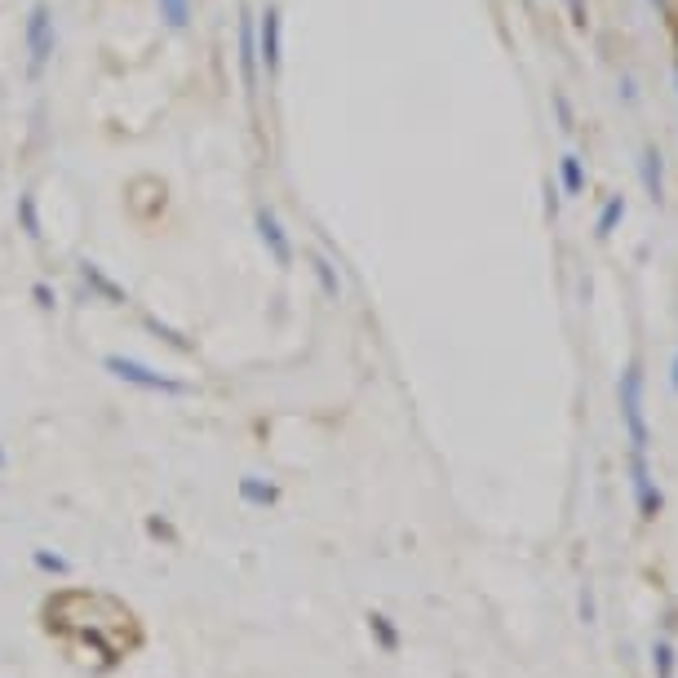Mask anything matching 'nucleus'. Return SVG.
Masks as SVG:
<instances>
[{
    "label": "nucleus",
    "mask_w": 678,
    "mask_h": 678,
    "mask_svg": "<svg viewBox=\"0 0 678 678\" xmlns=\"http://www.w3.org/2000/svg\"><path fill=\"white\" fill-rule=\"evenodd\" d=\"M616 404H621L630 452H647L652 448V430H647V408H643V364H630L621 373V382H616Z\"/></svg>",
    "instance_id": "2"
},
{
    "label": "nucleus",
    "mask_w": 678,
    "mask_h": 678,
    "mask_svg": "<svg viewBox=\"0 0 678 678\" xmlns=\"http://www.w3.org/2000/svg\"><path fill=\"white\" fill-rule=\"evenodd\" d=\"M80 280H85V289L89 293H98L102 302H111V306H129V293L120 289L116 280H111L107 271H102L98 262H89V258H80Z\"/></svg>",
    "instance_id": "9"
},
{
    "label": "nucleus",
    "mask_w": 678,
    "mask_h": 678,
    "mask_svg": "<svg viewBox=\"0 0 678 678\" xmlns=\"http://www.w3.org/2000/svg\"><path fill=\"white\" fill-rule=\"evenodd\" d=\"M639 178H643L647 200L661 209V204H665V156H661L656 147H643V151H639Z\"/></svg>",
    "instance_id": "8"
},
{
    "label": "nucleus",
    "mask_w": 678,
    "mask_h": 678,
    "mask_svg": "<svg viewBox=\"0 0 678 678\" xmlns=\"http://www.w3.org/2000/svg\"><path fill=\"white\" fill-rule=\"evenodd\" d=\"M23 49H27V80H40L58 49V27H54V5L49 0H32L23 23Z\"/></svg>",
    "instance_id": "1"
},
{
    "label": "nucleus",
    "mask_w": 678,
    "mask_h": 678,
    "mask_svg": "<svg viewBox=\"0 0 678 678\" xmlns=\"http://www.w3.org/2000/svg\"><path fill=\"white\" fill-rule=\"evenodd\" d=\"M630 488H634V506H639V519L652 523L661 515L665 497L652 479V466H647V452H630Z\"/></svg>",
    "instance_id": "6"
},
{
    "label": "nucleus",
    "mask_w": 678,
    "mask_h": 678,
    "mask_svg": "<svg viewBox=\"0 0 678 678\" xmlns=\"http://www.w3.org/2000/svg\"><path fill=\"white\" fill-rule=\"evenodd\" d=\"M546 213H550V222L559 218V187L554 182H546Z\"/></svg>",
    "instance_id": "23"
},
{
    "label": "nucleus",
    "mask_w": 678,
    "mask_h": 678,
    "mask_svg": "<svg viewBox=\"0 0 678 678\" xmlns=\"http://www.w3.org/2000/svg\"><path fill=\"white\" fill-rule=\"evenodd\" d=\"M14 213H18V226H23V235H27V240H32V244H40V235H45V222H40V204H36V195H32V191H23V195H18Z\"/></svg>",
    "instance_id": "11"
},
{
    "label": "nucleus",
    "mask_w": 678,
    "mask_h": 678,
    "mask_svg": "<svg viewBox=\"0 0 678 678\" xmlns=\"http://www.w3.org/2000/svg\"><path fill=\"white\" fill-rule=\"evenodd\" d=\"M674 76H678V63H674Z\"/></svg>",
    "instance_id": "25"
},
{
    "label": "nucleus",
    "mask_w": 678,
    "mask_h": 678,
    "mask_svg": "<svg viewBox=\"0 0 678 678\" xmlns=\"http://www.w3.org/2000/svg\"><path fill=\"white\" fill-rule=\"evenodd\" d=\"M240 497L253 501V506H271V501H275V488H271V484H258V479H240Z\"/></svg>",
    "instance_id": "18"
},
{
    "label": "nucleus",
    "mask_w": 678,
    "mask_h": 678,
    "mask_svg": "<svg viewBox=\"0 0 678 678\" xmlns=\"http://www.w3.org/2000/svg\"><path fill=\"white\" fill-rule=\"evenodd\" d=\"M306 262H311V275H315V284H320V293L328 297V302H342V275H337L333 258H328L324 249H311Z\"/></svg>",
    "instance_id": "10"
},
{
    "label": "nucleus",
    "mask_w": 678,
    "mask_h": 678,
    "mask_svg": "<svg viewBox=\"0 0 678 678\" xmlns=\"http://www.w3.org/2000/svg\"><path fill=\"white\" fill-rule=\"evenodd\" d=\"M568 5V23L577 27V32H585L590 27V0H563Z\"/></svg>",
    "instance_id": "19"
},
{
    "label": "nucleus",
    "mask_w": 678,
    "mask_h": 678,
    "mask_svg": "<svg viewBox=\"0 0 678 678\" xmlns=\"http://www.w3.org/2000/svg\"><path fill=\"white\" fill-rule=\"evenodd\" d=\"M594 616H599V608H594V590L585 585V590H581V621L594 625Z\"/></svg>",
    "instance_id": "20"
},
{
    "label": "nucleus",
    "mask_w": 678,
    "mask_h": 678,
    "mask_svg": "<svg viewBox=\"0 0 678 678\" xmlns=\"http://www.w3.org/2000/svg\"><path fill=\"white\" fill-rule=\"evenodd\" d=\"M102 368H107L111 377H120V382L138 386V390H151V395H191L187 382H178V377H164L156 368H147L142 359H129V355H107L102 359Z\"/></svg>",
    "instance_id": "3"
},
{
    "label": "nucleus",
    "mask_w": 678,
    "mask_h": 678,
    "mask_svg": "<svg viewBox=\"0 0 678 678\" xmlns=\"http://www.w3.org/2000/svg\"><path fill=\"white\" fill-rule=\"evenodd\" d=\"M674 647H670V639H656L652 643V670H656V678H674Z\"/></svg>",
    "instance_id": "15"
},
{
    "label": "nucleus",
    "mask_w": 678,
    "mask_h": 678,
    "mask_svg": "<svg viewBox=\"0 0 678 678\" xmlns=\"http://www.w3.org/2000/svg\"><path fill=\"white\" fill-rule=\"evenodd\" d=\"M142 324H147V328H151V333H156V337H164V342H169V346H173V351L191 355V342H187V337H182V333H173V328H169V324L151 320V315H142Z\"/></svg>",
    "instance_id": "17"
},
{
    "label": "nucleus",
    "mask_w": 678,
    "mask_h": 678,
    "mask_svg": "<svg viewBox=\"0 0 678 678\" xmlns=\"http://www.w3.org/2000/svg\"><path fill=\"white\" fill-rule=\"evenodd\" d=\"M670 386L678 390V351H674V364H670Z\"/></svg>",
    "instance_id": "24"
},
{
    "label": "nucleus",
    "mask_w": 678,
    "mask_h": 678,
    "mask_svg": "<svg viewBox=\"0 0 678 678\" xmlns=\"http://www.w3.org/2000/svg\"><path fill=\"white\" fill-rule=\"evenodd\" d=\"M625 222V195H608L599 209V218H594V235L599 240H612V231Z\"/></svg>",
    "instance_id": "12"
},
{
    "label": "nucleus",
    "mask_w": 678,
    "mask_h": 678,
    "mask_svg": "<svg viewBox=\"0 0 678 678\" xmlns=\"http://www.w3.org/2000/svg\"><path fill=\"white\" fill-rule=\"evenodd\" d=\"M240 85H244V98H258V71H262V58H258V18L253 14H240Z\"/></svg>",
    "instance_id": "7"
},
{
    "label": "nucleus",
    "mask_w": 678,
    "mask_h": 678,
    "mask_svg": "<svg viewBox=\"0 0 678 678\" xmlns=\"http://www.w3.org/2000/svg\"><path fill=\"white\" fill-rule=\"evenodd\" d=\"M550 102H554V116H559V129H563V133H577V111H572L568 94H563V89H554Z\"/></svg>",
    "instance_id": "16"
},
{
    "label": "nucleus",
    "mask_w": 678,
    "mask_h": 678,
    "mask_svg": "<svg viewBox=\"0 0 678 678\" xmlns=\"http://www.w3.org/2000/svg\"><path fill=\"white\" fill-rule=\"evenodd\" d=\"M32 297H36V306H45V311H54V306H58V297H54V289H49V284H36Z\"/></svg>",
    "instance_id": "22"
},
{
    "label": "nucleus",
    "mask_w": 678,
    "mask_h": 678,
    "mask_svg": "<svg viewBox=\"0 0 678 678\" xmlns=\"http://www.w3.org/2000/svg\"><path fill=\"white\" fill-rule=\"evenodd\" d=\"M258 58H262V67L271 80L284 71V14H280V5H266L258 14Z\"/></svg>",
    "instance_id": "4"
},
{
    "label": "nucleus",
    "mask_w": 678,
    "mask_h": 678,
    "mask_svg": "<svg viewBox=\"0 0 678 678\" xmlns=\"http://www.w3.org/2000/svg\"><path fill=\"white\" fill-rule=\"evenodd\" d=\"M373 630H377V639H382V647H395L399 639H395V630H390V621L386 616H373Z\"/></svg>",
    "instance_id": "21"
},
{
    "label": "nucleus",
    "mask_w": 678,
    "mask_h": 678,
    "mask_svg": "<svg viewBox=\"0 0 678 678\" xmlns=\"http://www.w3.org/2000/svg\"><path fill=\"white\" fill-rule=\"evenodd\" d=\"M253 226H258V240H262V249L271 253V262L280 266V271H289L297 253H293V240H289V231H284L280 213H275V209H266V204H262V209L253 213Z\"/></svg>",
    "instance_id": "5"
},
{
    "label": "nucleus",
    "mask_w": 678,
    "mask_h": 678,
    "mask_svg": "<svg viewBox=\"0 0 678 678\" xmlns=\"http://www.w3.org/2000/svg\"><path fill=\"white\" fill-rule=\"evenodd\" d=\"M559 187L568 191V195H581L585 191V164H581V156H559Z\"/></svg>",
    "instance_id": "14"
},
{
    "label": "nucleus",
    "mask_w": 678,
    "mask_h": 678,
    "mask_svg": "<svg viewBox=\"0 0 678 678\" xmlns=\"http://www.w3.org/2000/svg\"><path fill=\"white\" fill-rule=\"evenodd\" d=\"M156 14L169 32H187L191 27V0H156Z\"/></svg>",
    "instance_id": "13"
}]
</instances>
